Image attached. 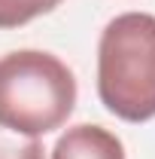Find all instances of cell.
Here are the masks:
<instances>
[{
	"label": "cell",
	"mask_w": 155,
	"mask_h": 159,
	"mask_svg": "<svg viewBox=\"0 0 155 159\" xmlns=\"http://www.w3.org/2000/svg\"><path fill=\"white\" fill-rule=\"evenodd\" d=\"M76 107V77L52 52L15 49L0 55V129L40 138L61 129Z\"/></svg>",
	"instance_id": "obj_1"
},
{
	"label": "cell",
	"mask_w": 155,
	"mask_h": 159,
	"mask_svg": "<svg viewBox=\"0 0 155 159\" xmlns=\"http://www.w3.org/2000/svg\"><path fill=\"white\" fill-rule=\"evenodd\" d=\"M97 98L125 122L155 116V16L122 12L97 40Z\"/></svg>",
	"instance_id": "obj_2"
},
{
	"label": "cell",
	"mask_w": 155,
	"mask_h": 159,
	"mask_svg": "<svg viewBox=\"0 0 155 159\" xmlns=\"http://www.w3.org/2000/svg\"><path fill=\"white\" fill-rule=\"evenodd\" d=\"M52 159H125V144L97 122H79L55 141Z\"/></svg>",
	"instance_id": "obj_3"
},
{
	"label": "cell",
	"mask_w": 155,
	"mask_h": 159,
	"mask_svg": "<svg viewBox=\"0 0 155 159\" xmlns=\"http://www.w3.org/2000/svg\"><path fill=\"white\" fill-rule=\"evenodd\" d=\"M61 0H0V31H12L52 12Z\"/></svg>",
	"instance_id": "obj_4"
},
{
	"label": "cell",
	"mask_w": 155,
	"mask_h": 159,
	"mask_svg": "<svg viewBox=\"0 0 155 159\" xmlns=\"http://www.w3.org/2000/svg\"><path fill=\"white\" fill-rule=\"evenodd\" d=\"M0 159H43V144L37 138H27L24 144H19L0 132Z\"/></svg>",
	"instance_id": "obj_5"
}]
</instances>
